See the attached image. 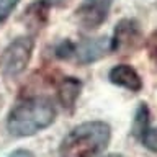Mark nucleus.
<instances>
[{"instance_id": "obj_1", "label": "nucleus", "mask_w": 157, "mask_h": 157, "mask_svg": "<svg viewBox=\"0 0 157 157\" xmlns=\"http://www.w3.org/2000/svg\"><path fill=\"white\" fill-rule=\"evenodd\" d=\"M56 120V108L46 97L25 98L12 108L7 118V129L18 137L33 136L46 129Z\"/></svg>"}, {"instance_id": "obj_2", "label": "nucleus", "mask_w": 157, "mask_h": 157, "mask_svg": "<svg viewBox=\"0 0 157 157\" xmlns=\"http://www.w3.org/2000/svg\"><path fill=\"white\" fill-rule=\"evenodd\" d=\"M111 137L105 121H85L72 128L59 146L61 157H97L106 149Z\"/></svg>"}, {"instance_id": "obj_3", "label": "nucleus", "mask_w": 157, "mask_h": 157, "mask_svg": "<svg viewBox=\"0 0 157 157\" xmlns=\"http://www.w3.org/2000/svg\"><path fill=\"white\" fill-rule=\"evenodd\" d=\"M34 39L31 36H20L13 39L0 54V71L5 77L12 78L20 75L33 56Z\"/></svg>"}, {"instance_id": "obj_4", "label": "nucleus", "mask_w": 157, "mask_h": 157, "mask_svg": "<svg viewBox=\"0 0 157 157\" xmlns=\"http://www.w3.org/2000/svg\"><path fill=\"white\" fill-rule=\"evenodd\" d=\"M142 44H144V36L139 23L136 20L126 18L115 26L113 38L110 39V51L116 54H129L137 51Z\"/></svg>"}, {"instance_id": "obj_5", "label": "nucleus", "mask_w": 157, "mask_h": 157, "mask_svg": "<svg viewBox=\"0 0 157 157\" xmlns=\"http://www.w3.org/2000/svg\"><path fill=\"white\" fill-rule=\"evenodd\" d=\"M113 0H82L75 8V20L82 28L95 29L108 18Z\"/></svg>"}, {"instance_id": "obj_6", "label": "nucleus", "mask_w": 157, "mask_h": 157, "mask_svg": "<svg viewBox=\"0 0 157 157\" xmlns=\"http://www.w3.org/2000/svg\"><path fill=\"white\" fill-rule=\"evenodd\" d=\"M108 78L111 83L126 88L129 92H139L142 88V78L137 74L134 67L128 66V64H118L108 72Z\"/></svg>"}, {"instance_id": "obj_7", "label": "nucleus", "mask_w": 157, "mask_h": 157, "mask_svg": "<svg viewBox=\"0 0 157 157\" xmlns=\"http://www.w3.org/2000/svg\"><path fill=\"white\" fill-rule=\"evenodd\" d=\"M110 51V41L106 38H97V39H83L75 46V56L80 64H90L101 59Z\"/></svg>"}, {"instance_id": "obj_8", "label": "nucleus", "mask_w": 157, "mask_h": 157, "mask_svg": "<svg viewBox=\"0 0 157 157\" xmlns=\"http://www.w3.org/2000/svg\"><path fill=\"white\" fill-rule=\"evenodd\" d=\"M82 83L75 77H64L57 85V98L64 110L72 111L75 106V101L80 95Z\"/></svg>"}, {"instance_id": "obj_9", "label": "nucleus", "mask_w": 157, "mask_h": 157, "mask_svg": "<svg viewBox=\"0 0 157 157\" xmlns=\"http://www.w3.org/2000/svg\"><path fill=\"white\" fill-rule=\"evenodd\" d=\"M49 8H51V5H49L48 0H38V2H34L33 5H29L28 12H26V17L34 21V26L41 28L48 20Z\"/></svg>"}, {"instance_id": "obj_10", "label": "nucleus", "mask_w": 157, "mask_h": 157, "mask_svg": "<svg viewBox=\"0 0 157 157\" xmlns=\"http://www.w3.org/2000/svg\"><path fill=\"white\" fill-rule=\"evenodd\" d=\"M149 108H147L146 103H141L136 110V115H134V121H132V136L136 139H139L141 134L144 132V129L149 126Z\"/></svg>"}, {"instance_id": "obj_11", "label": "nucleus", "mask_w": 157, "mask_h": 157, "mask_svg": "<svg viewBox=\"0 0 157 157\" xmlns=\"http://www.w3.org/2000/svg\"><path fill=\"white\" fill-rule=\"evenodd\" d=\"M139 141L142 142V146L147 147L152 152H157V128H152L151 124L144 129V132L141 134Z\"/></svg>"}, {"instance_id": "obj_12", "label": "nucleus", "mask_w": 157, "mask_h": 157, "mask_svg": "<svg viewBox=\"0 0 157 157\" xmlns=\"http://www.w3.org/2000/svg\"><path fill=\"white\" fill-rule=\"evenodd\" d=\"M146 49H147V54H149L151 62L154 64V67L157 69V29H154V31L151 33V36L147 38Z\"/></svg>"}, {"instance_id": "obj_13", "label": "nucleus", "mask_w": 157, "mask_h": 157, "mask_svg": "<svg viewBox=\"0 0 157 157\" xmlns=\"http://www.w3.org/2000/svg\"><path fill=\"white\" fill-rule=\"evenodd\" d=\"M18 2L20 0H0V23H3L10 17V13L15 10Z\"/></svg>"}, {"instance_id": "obj_14", "label": "nucleus", "mask_w": 157, "mask_h": 157, "mask_svg": "<svg viewBox=\"0 0 157 157\" xmlns=\"http://www.w3.org/2000/svg\"><path fill=\"white\" fill-rule=\"evenodd\" d=\"M72 54H75V44L71 43L69 39L62 41V43L57 46V49H56V56H57V57H61V59L71 57Z\"/></svg>"}, {"instance_id": "obj_15", "label": "nucleus", "mask_w": 157, "mask_h": 157, "mask_svg": "<svg viewBox=\"0 0 157 157\" xmlns=\"http://www.w3.org/2000/svg\"><path fill=\"white\" fill-rule=\"evenodd\" d=\"M8 157H34V154L31 151H26V149H17V151H13Z\"/></svg>"}, {"instance_id": "obj_16", "label": "nucleus", "mask_w": 157, "mask_h": 157, "mask_svg": "<svg viewBox=\"0 0 157 157\" xmlns=\"http://www.w3.org/2000/svg\"><path fill=\"white\" fill-rule=\"evenodd\" d=\"M105 157H124V155H121V154H108Z\"/></svg>"}]
</instances>
